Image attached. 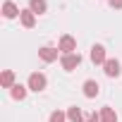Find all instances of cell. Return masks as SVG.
<instances>
[{
  "label": "cell",
  "mask_w": 122,
  "mask_h": 122,
  "mask_svg": "<svg viewBox=\"0 0 122 122\" xmlns=\"http://www.w3.org/2000/svg\"><path fill=\"white\" fill-rule=\"evenodd\" d=\"M60 65H62V70L72 72V70H77V67L81 65V55H79V53H70V55H62V57H60Z\"/></svg>",
  "instance_id": "obj_1"
},
{
  "label": "cell",
  "mask_w": 122,
  "mask_h": 122,
  "mask_svg": "<svg viewBox=\"0 0 122 122\" xmlns=\"http://www.w3.org/2000/svg\"><path fill=\"white\" fill-rule=\"evenodd\" d=\"M57 50L62 53V55H70V53H74V50H77V41H74V36L65 34L62 38H60V43H57Z\"/></svg>",
  "instance_id": "obj_2"
},
{
  "label": "cell",
  "mask_w": 122,
  "mask_h": 122,
  "mask_svg": "<svg viewBox=\"0 0 122 122\" xmlns=\"http://www.w3.org/2000/svg\"><path fill=\"white\" fill-rule=\"evenodd\" d=\"M46 84H48V81H46V74H41V72H31V74H29V89H31V91L38 93V91L46 89Z\"/></svg>",
  "instance_id": "obj_3"
},
{
  "label": "cell",
  "mask_w": 122,
  "mask_h": 122,
  "mask_svg": "<svg viewBox=\"0 0 122 122\" xmlns=\"http://www.w3.org/2000/svg\"><path fill=\"white\" fill-rule=\"evenodd\" d=\"M38 57L43 60V62H55V60H57V48H53V46H43V48L38 50Z\"/></svg>",
  "instance_id": "obj_4"
},
{
  "label": "cell",
  "mask_w": 122,
  "mask_h": 122,
  "mask_svg": "<svg viewBox=\"0 0 122 122\" xmlns=\"http://www.w3.org/2000/svg\"><path fill=\"white\" fill-rule=\"evenodd\" d=\"M98 91H101L98 81H93V79H86V81H84V96H86V98H96Z\"/></svg>",
  "instance_id": "obj_5"
},
{
  "label": "cell",
  "mask_w": 122,
  "mask_h": 122,
  "mask_svg": "<svg viewBox=\"0 0 122 122\" xmlns=\"http://www.w3.org/2000/svg\"><path fill=\"white\" fill-rule=\"evenodd\" d=\"M91 60H93L96 65H105V60H108L105 57V48L103 46H93L91 48Z\"/></svg>",
  "instance_id": "obj_6"
},
{
  "label": "cell",
  "mask_w": 122,
  "mask_h": 122,
  "mask_svg": "<svg viewBox=\"0 0 122 122\" xmlns=\"http://www.w3.org/2000/svg\"><path fill=\"white\" fill-rule=\"evenodd\" d=\"M103 72H105L108 77H120V62H117V60H105Z\"/></svg>",
  "instance_id": "obj_7"
},
{
  "label": "cell",
  "mask_w": 122,
  "mask_h": 122,
  "mask_svg": "<svg viewBox=\"0 0 122 122\" xmlns=\"http://www.w3.org/2000/svg\"><path fill=\"white\" fill-rule=\"evenodd\" d=\"M19 22H22V26L31 29V26L36 24V15H34L31 10H22V15H19Z\"/></svg>",
  "instance_id": "obj_8"
},
{
  "label": "cell",
  "mask_w": 122,
  "mask_h": 122,
  "mask_svg": "<svg viewBox=\"0 0 122 122\" xmlns=\"http://www.w3.org/2000/svg\"><path fill=\"white\" fill-rule=\"evenodd\" d=\"M3 15H5L7 19H15L17 15H22V10H17V5L12 3V0H7V3L3 5Z\"/></svg>",
  "instance_id": "obj_9"
},
{
  "label": "cell",
  "mask_w": 122,
  "mask_h": 122,
  "mask_svg": "<svg viewBox=\"0 0 122 122\" xmlns=\"http://www.w3.org/2000/svg\"><path fill=\"white\" fill-rule=\"evenodd\" d=\"M29 10L34 15H43L48 10V3H46V0H29Z\"/></svg>",
  "instance_id": "obj_10"
},
{
  "label": "cell",
  "mask_w": 122,
  "mask_h": 122,
  "mask_svg": "<svg viewBox=\"0 0 122 122\" xmlns=\"http://www.w3.org/2000/svg\"><path fill=\"white\" fill-rule=\"evenodd\" d=\"M26 89H29V86L15 84V86L10 89V93H12V98H15V101H24V98H26Z\"/></svg>",
  "instance_id": "obj_11"
},
{
  "label": "cell",
  "mask_w": 122,
  "mask_h": 122,
  "mask_svg": "<svg viewBox=\"0 0 122 122\" xmlns=\"http://www.w3.org/2000/svg\"><path fill=\"white\" fill-rule=\"evenodd\" d=\"M0 84H3L5 89H12V86H15V72H12V70H5L3 77H0Z\"/></svg>",
  "instance_id": "obj_12"
},
{
  "label": "cell",
  "mask_w": 122,
  "mask_h": 122,
  "mask_svg": "<svg viewBox=\"0 0 122 122\" xmlns=\"http://www.w3.org/2000/svg\"><path fill=\"white\" fill-rule=\"evenodd\" d=\"M98 117H101V122H117V115H115L112 108H103Z\"/></svg>",
  "instance_id": "obj_13"
},
{
  "label": "cell",
  "mask_w": 122,
  "mask_h": 122,
  "mask_svg": "<svg viewBox=\"0 0 122 122\" xmlns=\"http://www.w3.org/2000/svg\"><path fill=\"white\" fill-rule=\"evenodd\" d=\"M67 120H70V122H81V110H79L77 105H72V108L67 110Z\"/></svg>",
  "instance_id": "obj_14"
},
{
  "label": "cell",
  "mask_w": 122,
  "mask_h": 122,
  "mask_svg": "<svg viewBox=\"0 0 122 122\" xmlns=\"http://www.w3.org/2000/svg\"><path fill=\"white\" fill-rule=\"evenodd\" d=\"M50 122H67V115L60 112V110H55V112H50Z\"/></svg>",
  "instance_id": "obj_15"
},
{
  "label": "cell",
  "mask_w": 122,
  "mask_h": 122,
  "mask_svg": "<svg viewBox=\"0 0 122 122\" xmlns=\"http://www.w3.org/2000/svg\"><path fill=\"white\" fill-rule=\"evenodd\" d=\"M110 3V7H115V10H122V0H108Z\"/></svg>",
  "instance_id": "obj_16"
},
{
  "label": "cell",
  "mask_w": 122,
  "mask_h": 122,
  "mask_svg": "<svg viewBox=\"0 0 122 122\" xmlns=\"http://www.w3.org/2000/svg\"><path fill=\"white\" fill-rule=\"evenodd\" d=\"M86 122H101V117H98V115H96V112H93V115H91V117H89V120H86Z\"/></svg>",
  "instance_id": "obj_17"
}]
</instances>
